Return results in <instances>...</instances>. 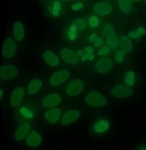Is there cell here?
<instances>
[{
	"mask_svg": "<svg viewBox=\"0 0 146 150\" xmlns=\"http://www.w3.org/2000/svg\"><path fill=\"white\" fill-rule=\"evenodd\" d=\"M120 50H123L125 53H130L132 51L133 45L132 41L129 37L123 36L120 40Z\"/></svg>",
	"mask_w": 146,
	"mask_h": 150,
	"instance_id": "obj_23",
	"label": "cell"
},
{
	"mask_svg": "<svg viewBox=\"0 0 146 150\" xmlns=\"http://www.w3.org/2000/svg\"><path fill=\"white\" fill-rule=\"evenodd\" d=\"M43 141V137L37 130H32L25 138V144L31 148L39 147Z\"/></svg>",
	"mask_w": 146,
	"mask_h": 150,
	"instance_id": "obj_17",
	"label": "cell"
},
{
	"mask_svg": "<svg viewBox=\"0 0 146 150\" xmlns=\"http://www.w3.org/2000/svg\"><path fill=\"white\" fill-rule=\"evenodd\" d=\"M85 89L84 81L81 79H76L71 81L66 88V95L70 98L80 95Z\"/></svg>",
	"mask_w": 146,
	"mask_h": 150,
	"instance_id": "obj_4",
	"label": "cell"
},
{
	"mask_svg": "<svg viewBox=\"0 0 146 150\" xmlns=\"http://www.w3.org/2000/svg\"><path fill=\"white\" fill-rule=\"evenodd\" d=\"M144 1H145V2H146V0H144Z\"/></svg>",
	"mask_w": 146,
	"mask_h": 150,
	"instance_id": "obj_39",
	"label": "cell"
},
{
	"mask_svg": "<svg viewBox=\"0 0 146 150\" xmlns=\"http://www.w3.org/2000/svg\"><path fill=\"white\" fill-rule=\"evenodd\" d=\"M133 1H135V2H139V1H141V0H133Z\"/></svg>",
	"mask_w": 146,
	"mask_h": 150,
	"instance_id": "obj_37",
	"label": "cell"
},
{
	"mask_svg": "<svg viewBox=\"0 0 146 150\" xmlns=\"http://www.w3.org/2000/svg\"><path fill=\"white\" fill-rule=\"evenodd\" d=\"M99 19L95 15H90L88 18V24L91 28H95L99 25Z\"/></svg>",
	"mask_w": 146,
	"mask_h": 150,
	"instance_id": "obj_29",
	"label": "cell"
},
{
	"mask_svg": "<svg viewBox=\"0 0 146 150\" xmlns=\"http://www.w3.org/2000/svg\"><path fill=\"white\" fill-rule=\"evenodd\" d=\"M77 30L78 29L75 25L72 24L71 25H70L68 32V38L70 40L73 41L76 39L77 36Z\"/></svg>",
	"mask_w": 146,
	"mask_h": 150,
	"instance_id": "obj_30",
	"label": "cell"
},
{
	"mask_svg": "<svg viewBox=\"0 0 146 150\" xmlns=\"http://www.w3.org/2000/svg\"><path fill=\"white\" fill-rule=\"evenodd\" d=\"M85 104L94 108H101L107 105V99L100 92L92 91L89 92L84 99Z\"/></svg>",
	"mask_w": 146,
	"mask_h": 150,
	"instance_id": "obj_2",
	"label": "cell"
},
{
	"mask_svg": "<svg viewBox=\"0 0 146 150\" xmlns=\"http://www.w3.org/2000/svg\"><path fill=\"white\" fill-rule=\"evenodd\" d=\"M13 36L16 41H21L25 37V29L23 23L16 21L13 26Z\"/></svg>",
	"mask_w": 146,
	"mask_h": 150,
	"instance_id": "obj_20",
	"label": "cell"
},
{
	"mask_svg": "<svg viewBox=\"0 0 146 150\" xmlns=\"http://www.w3.org/2000/svg\"><path fill=\"white\" fill-rule=\"evenodd\" d=\"M60 55L63 60L71 66H76L80 62L77 54L69 48H63L60 52Z\"/></svg>",
	"mask_w": 146,
	"mask_h": 150,
	"instance_id": "obj_11",
	"label": "cell"
},
{
	"mask_svg": "<svg viewBox=\"0 0 146 150\" xmlns=\"http://www.w3.org/2000/svg\"><path fill=\"white\" fill-rule=\"evenodd\" d=\"M92 11L94 13L100 16L109 15L113 11L112 5L106 1H99L92 7Z\"/></svg>",
	"mask_w": 146,
	"mask_h": 150,
	"instance_id": "obj_14",
	"label": "cell"
},
{
	"mask_svg": "<svg viewBox=\"0 0 146 150\" xmlns=\"http://www.w3.org/2000/svg\"><path fill=\"white\" fill-rule=\"evenodd\" d=\"M125 55V53L121 50H119L117 51L115 54V55H114L115 60L117 63L120 64L123 62Z\"/></svg>",
	"mask_w": 146,
	"mask_h": 150,
	"instance_id": "obj_32",
	"label": "cell"
},
{
	"mask_svg": "<svg viewBox=\"0 0 146 150\" xmlns=\"http://www.w3.org/2000/svg\"><path fill=\"white\" fill-rule=\"evenodd\" d=\"M81 111L77 109H70L62 114L60 121L63 126H68L78 120L81 116Z\"/></svg>",
	"mask_w": 146,
	"mask_h": 150,
	"instance_id": "obj_8",
	"label": "cell"
},
{
	"mask_svg": "<svg viewBox=\"0 0 146 150\" xmlns=\"http://www.w3.org/2000/svg\"><path fill=\"white\" fill-rule=\"evenodd\" d=\"M42 58L46 64L51 67H57L60 64L58 56L50 50H46L42 54Z\"/></svg>",
	"mask_w": 146,
	"mask_h": 150,
	"instance_id": "obj_18",
	"label": "cell"
},
{
	"mask_svg": "<svg viewBox=\"0 0 146 150\" xmlns=\"http://www.w3.org/2000/svg\"><path fill=\"white\" fill-rule=\"evenodd\" d=\"M84 7V5L83 3L81 2H78L73 4L71 6V8L73 11H78L81 10Z\"/></svg>",
	"mask_w": 146,
	"mask_h": 150,
	"instance_id": "obj_34",
	"label": "cell"
},
{
	"mask_svg": "<svg viewBox=\"0 0 146 150\" xmlns=\"http://www.w3.org/2000/svg\"><path fill=\"white\" fill-rule=\"evenodd\" d=\"M62 1H69L71 0H62Z\"/></svg>",
	"mask_w": 146,
	"mask_h": 150,
	"instance_id": "obj_38",
	"label": "cell"
},
{
	"mask_svg": "<svg viewBox=\"0 0 146 150\" xmlns=\"http://www.w3.org/2000/svg\"><path fill=\"white\" fill-rule=\"evenodd\" d=\"M62 102L61 94L56 93H50L42 98L41 102V105L45 108H55L59 105Z\"/></svg>",
	"mask_w": 146,
	"mask_h": 150,
	"instance_id": "obj_6",
	"label": "cell"
},
{
	"mask_svg": "<svg viewBox=\"0 0 146 150\" xmlns=\"http://www.w3.org/2000/svg\"><path fill=\"white\" fill-rule=\"evenodd\" d=\"M43 83L39 79H33L31 80L27 85V91L29 96H35L37 94L42 88Z\"/></svg>",
	"mask_w": 146,
	"mask_h": 150,
	"instance_id": "obj_19",
	"label": "cell"
},
{
	"mask_svg": "<svg viewBox=\"0 0 146 150\" xmlns=\"http://www.w3.org/2000/svg\"><path fill=\"white\" fill-rule=\"evenodd\" d=\"M73 24L75 25L77 27V29L80 30H84L87 26V23L83 19H76L73 23Z\"/></svg>",
	"mask_w": 146,
	"mask_h": 150,
	"instance_id": "obj_31",
	"label": "cell"
},
{
	"mask_svg": "<svg viewBox=\"0 0 146 150\" xmlns=\"http://www.w3.org/2000/svg\"><path fill=\"white\" fill-rule=\"evenodd\" d=\"M32 124L31 122H24L20 123L16 128L14 137L16 140L20 141L24 139L31 133Z\"/></svg>",
	"mask_w": 146,
	"mask_h": 150,
	"instance_id": "obj_15",
	"label": "cell"
},
{
	"mask_svg": "<svg viewBox=\"0 0 146 150\" xmlns=\"http://www.w3.org/2000/svg\"><path fill=\"white\" fill-rule=\"evenodd\" d=\"M71 73L67 69H60L50 76L49 83L53 86H59L66 83L70 77Z\"/></svg>",
	"mask_w": 146,
	"mask_h": 150,
	"instance_id": "obj_3",
	"label": "cell"
},
{
	"mask_svg": "<svg viewBox=\"0 0 146 150\" xmlns=\"http://www.w3.org/2000/svg\"><path fill=\"white\" fill-rule=\"evenodd\" d=\"M62 5L59 1H55L53 2L51 9V14L54 16H58L61 11Z\"/></svg>",
	"mask_w": 146,
	"mask_h": 150,
	"instance_id": "obj_28",
	"label": "cell"
},
{
	"mask_svg": "<svg viewBox=\"0 0 146 150\" xmlns=\"http://www.w3.org/2000/svg\"><path fill=\"white\" fill-rule=\"evenodd\" d=\"M39 106L36 100H27L18 108L14 115V120L17 124L32 122L39 116Z\"/></svg>",
	"mask_w": 146,
	"mask_h": 150,
	"instance_id": "obj_1",
	"label": "cell"
},
{
	"mask_svg": "<svg viewBox=\"0 0 146 150\" xmlns=\"http://www.w3.org/2000/svg\"><path fill=\"white\" fill-rule=\"evenodd\" d=\"M114 67V62L109 58H102L95 64V69L100 74H106L110 72Z\"/></svg>",
	"mask_w": 146,
	"mask_h": 150,
	"instance_id": "obj_16",
	"label": "cell"
},
{
	"mask_svg": "<svg viewBox=\"0 0 146 150\" xmlns=\"http://www.w3.org/2000/svg\"><path fill=\"white\" fill-rule=\"evenodd\" d=\"M17 47L14 40L11 38H6L2 44V56L7 59L12 58L16 54Z\"/></svg>",
	"mask_w": 146,
	"mask_h": 150,
	"instance_id": "obj_9",
	"label": "cell"
},
{
	"mask_svg": "<svg viewBox=\"0 0 146 150\" xmlns=\"http://www.w3.org/2000/svg\"><path fill=\"white\" fill-rule=\"evenodd\" d=\"M110 53V48L106 46H104L100 47L98 52V54L99 56H107Z\"/></svg>",
	"mask_w": 146,
	"mask_h": 150,
	"instance_id": "obj_33",
	"label": "cell"
},
{
	"mask_svg": "<svg viewBox=\"0 0 146 150\" xmlns=\"http://www.w3.org/2000/svg\"><path fill=\"white\" fill-rule=\"evenodd\" d=\"M146 33V28L143 27H139L135 30H130L128 33V37L133 39H138L143 36Z\"/></svg>",
	"mask_w": 146,
	"mask_h": 150,
	"instance_id": "obj_24",
	"label": "cell"
},
{
	"mask_svg": "<svg viewBox=\"0 0 146 150\" xmlns=\"http://www.w3.org/2000/svg\"><path fill=\"white\" fill-rule=\"evenodd\" d=\"M111 94L114 97L126 98L133 94V90L129 86L118 85L114 86L111 90Z\"/></svg>",
	"mask_w": 146,
	"mask_h": 150,
	"instance_id": "obj_12",
	"label": "cell"
},
{
	"mask_svg": "<svg viewBox=\"0 0 146 150\" xmlns=\"http://www.w3.org/2000/svg\"><path fill=\"white\" fill-rule=\"evenodd\" d=\"M18 75V69L12 64H3L0 69V78L2 81H8L15 79Z\"/></svg>",
	"mask_w": 146,
	"mask_h": 150,
	"instance_id": "obj_5",
	"label": "cell"
},
{
	"mask_svg": "<svg viewBox=\"0 0 146 150\" xmlns=\"http://www.w3.org/2000/svg\"><path fill=\"white\" fill-rule=\"evenodd\" d=\"M25 90L20 86L16 88L12 91L10 96V105L13 108H18L23 103Z\"/></svg>",
	"mask_w": 146,
	"mask_h": 150,
	"instance_id": "obj_10",
	"label": "cell"
},
{
	"mask_svg": "<svg viewBox=\"0 0 146 150\" xmlns=\"http://www.w3.org/2000/svg\"><path fill=\"white\" fill-rule=\"evenodd\" d=\"M115 29L114 25H112L111 24L107 23L105 24L104 27V28L103 30V35L106 38H108L112 35L113 34L115 33Z\"/></svg>",
	"mask_w": 146,
	"mask_h": 150,
	"instance_id": "obj_27",
	"label": "cell"
},
{
	"mask_svg": "<svg viewBox=\"0 0 146 150\" xmlns=\"http://www.w3.org/2000/svg\"><path fill=\"white\" fill-rule=\"evenodd\" d=\"M97 35L95 34V33H92V35H90L89 39V41H91V42H94V41L96 39V38H97Z\"/></svg>",
	"mask_w": 146,
	"mask_h": 150,
	"instance_id": "obj_36",
	"label": "cell"
},
{
	"mask_svg": "<svg viewBox=\"0 0 146 150\" xmlns=\"http://www.w3.org/2000/svg\"><path fill=\"white\" fill-rule=\"evenodd\" d=\"M118 6L122 13H130L133 8V0H117Z\"/></svg>",
	"mask_w": 146,
	"mask_h": 150,
	"instance_id": "obj_22",
	"label": "cell"
},
{
	"mask_svg": "<svg viewBox=\"0 0 146 150\" xmlns=\"http://www.w3.org/2000/svg\"><path fill=\"white\" fill-rule=\"evenodd\" d=\"M106 43L110 49H115L119 45V40L118 36L114 33L112 35L107 38Z\"/></svg>",
	"mask_w": 146,
	"mask_h": 150,
	"instance_id": "obj_25",
	"label": "cell"
},
{
	"mask_svg": "<svg viewBox=\"0 0 146 150\" xmlns=\"http://www.w3.org/2000/svg\"><path fill=\"white\" fill-rule=\"evenodd\" d=\"M94 45L95 47H101L102 45H103L104 41L103 40L102 38L99 37H97L96 38V39L94 41Z\"/></svg>",
	"mask_w": 146,
	"mask_h": 150,
	"instance_id": "obj_35",
	"label": "cell"
},
{
	"mask_svg": "<svg viewBox=\"0 0 146 150\" xmlns=\"http://www.w3.org/2000/svg\"><path fill=\"white\" fill-rule=\"evenodd\" d=\"M110 128L109 121L106 118H99L94 120L91 127V132L94 135H101L107 132Z\"/></svg>",
	"mask_w": 146,
	"mask_h": 150,
	"instance_id": "obj_7",
	"label": "cell"
},
{
	"mask_svg": "<svg viewBox=\"0 0 146 150\" xmlns=\"http://www.w3.org/2000/svg\"><path fill=\"white\" fill-rule=\"evenodd\" d=\"M94 52V51L92 47L90 46H88L85 47L83 50H79L77 54L81 58V60L84 62L87 60H93L95 58Z\"/></svg>",
	"mask_w": 146,
	"mask_h": 150,
	"instance_id": "obj_21",
	"label": "cell"
},
{
	"mask_svg": "<svg viewBox=\"0 0 146 150\" xmlns=\"http://www.w3.org/2000/svg\"><path fill=\"white\" fill-rule=\"evenodd\" d=\"M62 116V110L60 108H49L44 113V118L47 122L54 124L61 121Z\"/></svg>",
	"mask_w": 146,
	"mask_h": 150,
	"instance_id": "obj_13",
	"label": "cell"
},
{
	"mask_svg": "<svg viewBox=\"0 0 146 150\" xmlns=\"http://www.w3.org/2000/svg\"><path fill=\"white\" fill-rule=\"evenodd\" d=\"M124 81L128 86H133L135 82V73L132 71H129L127 72L126 74L125 75Z\"/></svg>",
	"mask_w": 146,
	"mask_h": 150,
	"instance_id": "obj_26",
	"label": "cell"
}]
</instances>
